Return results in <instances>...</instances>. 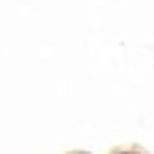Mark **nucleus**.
Listing matches in <instances>:
<instances>
[{"label":"nucleus","mask_w":154,"mask_h":154,"mask_svg":"<svg viewBox=\"0 0 154 154\" xmlns=\"http://www.w3.org/2000/svg\"><path fill=\"white\" fill-rule=\"evenodd\" d=\"M111 154H141V152H135V149H116V152H111Z\"/></svg>","instance_id":"nucleus-1"}]
</instances>
